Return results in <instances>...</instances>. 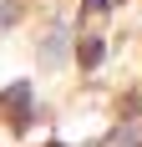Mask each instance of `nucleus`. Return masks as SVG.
Segmentation results:
<instances>
[{"label":"nucleus","mask_w":142,"mask_h":147,"mask_svg":"<svg viewBox=\"0 0 142 147\" xmlns=\"http://www.w3.org/2000/svg\"><path fill=\"white\" fill-rule=\"evenodd\" d=\"M81 61H86V66H97V61H101V41H86V51H81Z\"/></svg>","instance_id":"f257e3e1"},{"label":"nucleus","mask_w":142,"mask_h":147,"mask_svg":"<svg viewBox=\"0 0 142 147\" xmlns=\"http://www.w3.org/2000/svg\"><path fill=\"white\" fill-rule=\"evenodd\" d=\"M86 10H107V0H86Z\"/></svg>","instance_id":"f03ea898"}]
</instances>
